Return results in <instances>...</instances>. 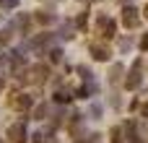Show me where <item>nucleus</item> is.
<instances>
[{
  "mask_svg": "<svg viewBox=\"0 0 148 143\" xmlns=\"http://www.w3.org/2000/svg\"><path fill=\"white\" fill-rule=\"evenodd\" d=\"M122 23H125L127 29H135V26L140 23V10L133 8V5H125V8H122Z\"/></svg>",
  "mask_w": 148,
  "mask_h": 143,
  "instance_id": "2",
  "label": "nucleus"
},
{
  "mask_svg": "<svg viewBox=\"0 0 148 143\" xmlns=\"http://www.w3.org/2000/svg\"><path fill=\"white\" fill-rule=\"evenodd\" d=\"M140 115H143V117H148V102L143 104V107H140Z\"/></svg>",
  "mask_w": 148,
  "mask_h": 143,
  "instance_id": "22",
  "label": "nucleus"
},
{
  "mask_svg": "<svg viewBox=\"0 0 148 143\" xmlns=\"http://www.w3.org/2000/svg\"><path fill=\"white\" fill-rule=\"evenodd\" d=\"M8 138L13 143H23V138H26V125L23 122H13L8 128Z\"/></svg>",
  "mask_w": 148,
  "mask_h": 143,
  "instance_id": "5",
  "label": "nucleus"
},
{
  "mask_svg": "<svg viewBox=\"0 0 148 143\" xmlns=\"http://www.w3.org/2000/svg\"><path fill=\"white\" fill-rule=\"evenodd\" d=\"M47 73H49V68H47V65H34V68H26V76H31L34 81H44V78H47Z\"/></svg>",
  "mask_w": 148,
  "mask_h": 143,
  "instance_id": "7",
  "label": "nucleus"
},
{
  "mask_svg": "<svg viewBox=\"0 0 148 143\" xmlns=\"http://www.w3.org/2000/svg\"><path fill=\"white\" fill-rule=\"evenodd\" d=\"M122 73H125V68H122L120 63H114V65H112V73H109V81H112V83H117Z\"/></svg>",
  "mask_w": 148,
  "mask_h": 143,
  "instance_id": "12",
  "label": "nucleus"
},
{
  "mask_svg": "<svg viewBox=\"0 0 148 143\" xmlns=\"http://www.w3.org/2000/svg\"><path fill=\"white\" fill-rule=\"evenodd\" d=\"M3 86H5V81H3V78H0V91H3Z\"/></svg>",
  "mask_w": 148,
  "mask_h": 143,
  "instance_id": "23",
  "label": "nucleus"
},
{
  "mask_svg": "<svg viewBox=\"0 0 148 143\" xmlns=\"http://www.w3.org/2000/svg\"><path fill=\"white\" fill-rule=\"evenodd\" d=\"M36 21H42V23H52V21H55V16H52V13H47V10H42V13L36 16Z\"/></svg>",
  "mask_w": 148,
  "mask_h": 143,
  "instance_id": "17",
  "label": "nucleus"
},
{
  "mask_svg": "<svg viewBox=\"0 0 148 143\" xmlns=\"http://www.w3.org/2000/svg\"><path fill=\"white\" fill-rule=\"evenodd\" d=\"M13 31H16V29H13V23L3 26V29H0V44H8V42H10V36H13Z\"/></svg>",
  "mask_w": 148,
  "mask_h": 143,
  "instance_id": "11",
  "label": "nucleus"
},
{
  "mask_svg": "<svg viewBox=\"0 0 148 143\" xmlns=\"http://www.w3.org/2000/svg\"><path fill=\"white\" fill-rule=\"evenodd\" d=\"M86 21H88V13H81L78 21H75V26H78V29H86Z\"/></svg>",
  "mask_w": 148,
  "mask_h": 143,
  "instance_id": "18",
  "label": "nucleus"
},
{
  "mask_svg": "<svg viewBox=\"0 0 148 143\" xmlns=\"http://www.w3.org/2000/svg\"><path fill=\"white\" fill-rule=\"evenodd\" d=\"M112 143H127L122 138V128H114V130H112Z\"/></svg>",
  "mask_w": 148,
  "mask_h": 143,
  "instance_id": "16",
  "label": "nucleus"
},
{
  "mask_svg": "<svg viewBox=\"0 0 148 143\" xmlns=\"http://www.w3.org/2000/svg\"><path fill=\"white\" fill-rule=\"evenodd\" d=\"M73 99V91H57L55 94V102H60V104H68Z\"/></svg>",
  "mask_w": 148,
  "mask_h": 143,
  "instance_id": "13",
  "label": "nucleus"
},
{
  "mask_svg": "<svg viewBox=\"0 0 148 143\" xmlns=\"http://www.w3.org/2000/svg\"><path fill=\"white\" fill-rule=\"evenodd\" d=\"M91 115L99 117V115H101V107H99V104H91Z\"/></svg>",
  "mask_w": 148,
  "mask_h": 143,
  "instance_id": "21",
  "label": "nucleus"
},
{
  "mask_svg": "<svg viewBox=\"0 0 148 143\" xmlns=\"http://www.w3.org/2000/svg\"><path fill=\"white\" fill-rule=\"evenodd\" d=\"M140 50H143V52H148V31L143 34V39H140Z\"/></svg>",
  "mask_w": 148,
  "mask_h": 143,
  "instance_id": "20",
  "label": "nucleus"
},
{
  "mask_svg": "<svg viewBox=\"0 0 148 143\" xmlns=\"http://www.w3.org/2000/svg\"><path fill=\"white\" fill-rule=\"evenodd\" d=\"M47 112H49V104H39V107L34 109V120H44Z\"/></svg>",
  "mask_w": 148,
  "mask_h": 143,
  "instance_id": "14",
  "label": "nucleus"
},
{
  "mask_svg": "<svg viewBox=\"0 0 148 143\" xmlns=\"http://www.w3.org/2000/svg\"><path fill=\"white\" fill-rule=\"evenodd\" d=\"M73 31H75V26H73V23H65V26L60 29V36H62V39H70Z\"/></svg>",
  "mask_w": 148,
  "mask_h": 143,
  "instance_id": "15",
  "label": "nucleus"
},
{
  "mask_svg": "<svg viewBox=\"0 0 148 143\" xmlns=\"http://www.w3.org/2000/svg\"><path fill=\"white\" fill-rule=\"evenodd\" d=\"M13 107H16V109H21V112H26V109H31V107H34V99H31L29 94H18V96L13 99Z\"/></svg>",
  "mask_w": 148,
  "mask_h": 143,
  "instance_id": "6",
  "label": "nucleus"
},
{
  "mask_svg": "<svg viewBox=\"0 0 148 143\" xmlns=\"http://www.w3.org/2000/svg\"><path fill=\"white\" fill-rule=\"evenodd\" d=\"M10 23H13V29H18V31H23V34H26V31H29L31 18H29L26 13H21V16H16V21H10Z\"/></svg>",
  "mask_w": 148,
  "mask_h": 143,
  "instance_id": "8",
  "label": "nucleus"
},
{
  "mask_svg": "<svg viewBox=\"0 0 148 143\" xmlns=\"http://www.w3.org/2000/svg\"><path fill=\"white\" fill-rule=\"evenodd\" d=\"M140 83H143V65H140V60H135L130 73H127V78H125V89L135 91V89H140Z\"/></svg>",
  "mask_w": 148,
  "mask_h": 143,
  "instance_id": "1",
  "label": "nucleus"
},
{
  "mask_svg": "<svg viewBox=\"0 0 148 143\" xmlns=\"http://www.w3.org/2000/svg\"><path fill=\"white\" fill-rule=\"evenodd\" d=\"M47 57H49L52 65H57V63H62V50H60V47H49V50H47Z\"/></svg>",
  "mask_w": 148,
  "mask_h": 143,
  "instance_id": "10",
  "label": "nucleus"
},
{
  "mask_svg": "<svg viewBox=\"0 0 148 143\" xmlns=\"http://www.w3.org/2000/svg\"><path fill=\"white\" fill-rule=\"evenodd\" d=\"M18 0H0V8H16Z\"/></svg>",
  "mask_w": 148,
  "mask_h": 143,
  "instance_id": "19",
  "label": "nucleus"
},
{
  "mask_svg": "<svg viewBox=\"0 0 148 143\" xmlns=\"http://www.w3.org/2000/svg\"><path fill=\"white\" fill-rule=\"evenodd\" d=\"M91 55H94V60H99V63H107V60H109V52H107V47H101V44H91Z\"/></svg>",
  "mask_w": 148,
  "mask_h": 143,
  "instance_id": "9",
  "label": "nucleus"
},
{
  "mask_svg": "<svg viewBox=\"0 0 148 143\" xmlns=\"http://www.w3.org/2000/svg\"><path fill=\"white\" fill-rule=\"evenodd\" d=\"M96 29H99L107 39H112V36H114V31H117V23H114L109 16H99V18H96Z\"/></svg>",
  "mask_w": 148,
  "mask_h": 143,
  "instance_id": "3",
  "label": "nucleus"
},
{
  "mask_svg": "<svg viewBox=\"0 0 148 143\" xmlns=\"http://www.w3.org/2000/svg\"><path fill=\"white\" fill-rule=\"evenodd\" d=\"M49 42H52V34H47V31H44V34H39V36H31V39L26 42V47H29V50H34V52H39V50H42V47H47Z\"/></svg>",
  "mask_w": 148,
  "mask_h": 143,
  "instance_id": "4",
  "label": "nucleus"
}]
</instances>
